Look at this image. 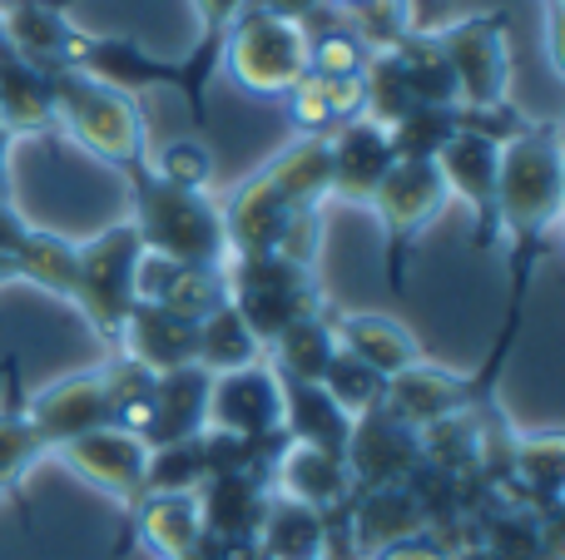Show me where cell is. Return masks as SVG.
I'll list each match as a JSON object with an SVG mask.
<instances>
[{"label":"cell","instance_id":"obj_1","mask_svg":"<svg viewBox=\"0 0 565 560\" xmlns=\"http://www.w3.org/2000/svg\"><path fill=\"white\" fill-rule=\"evenodd\" d=\"M328 198V139L308 134L282 149L264 174H254L224 208L228 258L234 254H288L292 234L312 224V208Z\"/></svg>","mask_w":565,"mask_h":560},{"label":"cell","instance_id":"obj_2","mask_svg":"<svg viewBox=\"0 0 565 560\" xmlns=\"http://www.w3.org/2000/svg\"><path fill=\"white\" fill-rule=\"evenodd\" d=\"M497 224L501 238H511V268H516V278H526L541 244L561 224V129L551 119L501 144Z\"/></svg>","mask_w":565,"mask_h":560},{"label":"cell","instance_id":"obj_3","mask_svg":"<svg viewBox=\"0 0 565 560\" xmlns=\"http://www.w3.org/2000/svg\"><path fill=\"white\" fill-rule=\"evenodd\" d=\"M129 179H135V204H139L135 228L149 254L174 258V263H194V268L228 263L224 214L199 189H179L169 179H159L149 169V159L129 164Z\"/></svg>","mask_w":565,"mask_h":560},{"label":"cell","instance_id":"obj_4","mask_svg":"<svg viewBox=\"0 0 565 560\" xmlns=\"http://www.w3.org/2000/svg\"><path fill=\"white\" fill-rule=\"evenodd\" d=\"M45 75H50V119H60L89 154L109 159L119 169L149 159L145 119L135 109V95L95 85L79 69H45Z\"/></svg>","mask_w":565,"mask_h":560},{"label":"cell","instance_id":"obj_5","mask_svg":"<svg viewBox=\"0 0 565 560\" xmlns=\"http://www.w3.org/2000/svg\"><path fill=\"white\" fill-rule=\"evenodd\" d=\"M228 308L254 327L258 343H274L288 323L318 313V288H312L302 258L288 254H234L224 263Z\"/></svg>","mask_w":565,"mask_h":560},{"label":"cell","instance_id":"obj_6","mask_svg":"<svg viewBox=\"0 0 565 560\" xmlns=\"http://www.w3.org/2000/svg\"><path fill=\"white\" fill-rule=\"evenodd\" d=\"M224 69L254 95H288L308 75V25L268 10H238L224 30Z\"/></svg>","mask_w":565,"mask_h":560},{"label":"cell","instance_id":"obj_7","mask_svg":"<svg viewBox=\"0 0 565 560\" xmlns=\"http://www.w3.org/2000/svg\"><path fill=\"white\" fill-rule=\"evenodd\" d=\"M447 179H441L437 159H397V164L382 174V184L372 189L367 204L377 208L382 234H387V283L392 293H407L402 283V263H407V248L431 218L447 208Z\"/></svg>","mask_w":565,"mask_h":560},{"label":"cell","instance_id":"obj_8","mask_svg":"<svg viewBox=\"0 0 565 560\" xmlns=\"http://www.w3.org/2000/svg\"><path fill=\"white\" fill-rule=\"evenodd\" d=\"M145 258V238L135 224L115 228V234L95 238L89 248H79V273H75V303L95 317V327L105 337H119L129 308H135V268Z\"/></svg>","mask_w":565,"mask_h":560},{"label":"cell","instance_id":"obj_9","mask_svg":"<svg viewBox=\"0 0 565 560\" xmlns=\"http://www.w3.org/2000/svg\"><path fill=\"white\" fill-rule=\"evenodd\" d=\"M204 432L244 437V442H274L282 437V383L274 367L254 363L238 373H218L209 383Z\"/></svg>","mask_w":565,"mask_h":560},{"label":"cell","instance_id":"obj_10","mask_svg":"<svg viewBox=\"0 0 565 560\" xmlns=\"http://www.w3.org/2000/svg\"><path fill=\"white\" fill-rule=\"evenodd\" d=\"M501 30H507V15H477L431 35L457 79V109L507 99V35Z\"/></svg>","mask_w":565,"mask_h":560},{"label":"cell","instance_id":"obj_11","mask_svg":"<svg viewBox=\"0 0 565 560\" xmlns=\"http://www.w3.org/2000/svg\"><path fill=\"white\" fill-rule=\"evenodd\" d=\"M348 476L352 486H402L422 462V437L412 427H402L392 412L372 407V412L352 417V432H348Z\"/></svg>","mask_w":565,"mask_h":560},{"label":"cell","instance_id":"obj_12","mask_svg":"<svg viewBox=\"0 0 565 560\" xmlns=\"http://www.w3.org/2000/svg\"><path fill=\"white\" fill-rule=\"evenodd\" d=\"M497 164H501V149L487 144V139L457 134L437 149V169L447 179V194L467 198L471 214H477V244L481 248H497L501 244V224H497Z\"/></svg>","mask_w":565,"mask_h":560},{"label":"cell","instance_id":"obj_13","mask_svg":"<svg viewBox=\"0 0 565 560\" xmlns=\"http://www.w3.org/2000/svg\"><path fill=\"white\" fill-rule=\"evenodd\" d=\"M60 456H65L85 482L105 486L109 496H125V502H139V496H145L149 446H145V437L125 432V427H95V432H85V437L60 446Z\"/></svg>","mask_w":565,"mask_h":560},{"label":"cell","instance_id":"obj_14","mask_svg":"<svg viewBox=\"0 0 565 560\" xmlns=\"http://www.w3.org/2000/svg\"><path fill=\"white\" fill-rule=\"evenodd\" d=\"M392 164H397V149H392L387 125H377V119L358 115L338 134H328V194L367 204Z\"/></svg>","mask_w":565,"mask_h":560},{"label":"cell","instance_id":"obj_15","mask_svg":"<svg viewBox=\"0 0 565 560\" xmlns=\"http://www.w3.org/2000/svg\"><path fill=\"white\" fill-rule=\"evenodd\" d=\"M471 402H477V387L467 377H451L427 363L402 367L397 377H387V392H382V412H392L412 432H427V427L467 412Z\"/></svg>","mask_w":565,"mask_h":560},{"label":"cell","instance_id":"obj_16","mask_svg":"<svg viewBox=\"0 0 565 560\" xmlns=\"http://www.w3.org/2000/svg\"><path fill=\"white\" fill-rule=\"evenodd\" d=\"M30 432L40 437V446H65L75 437L95 432V427H115L109 422V392L105 377H70V383L40 392L35 402L25 407Z\"/></svg>","mask_w":565,"mask_h":560},{"label":"cell","instance_id":"obj_17","mask_svg":"<svg viewBox=\"0 0 565 560\" xmlns=\"http://www.w3.org/2000/svg\"><path fill=\"white\" fill-rule=\"evenodd\" d=\"M209 383L214 377L199 363L169 367L154 377V397H149V422H145V446H169V442H194L204 432V407H209Z\"/></svg>","mask_w":565,"mask_h":560},{"label":"cell","instance_id":"obj_18","mask_svg":"<svg viewBox=\"0 0 565 560\" xmlns=\"http://www.w3.org/2000/svg\"><path fill=\"white\" fill-rule=\"evenodd\" d=\"M268 472H274L278 496L312 506V511L342 506L348 502V492H352L348 462H342L338 452H322V446H308V442H282Z\"/></svg>","mask_w":565,"mask_h":560},{"label":"cell","instance_id":"obj_19","mask_svg":"<svg viewBox=\"0 0 565 560\" xmlns=\"http://www.w3.org/2000/svg\"><path fill=\"white\" fill-rule=\"evenodd\" d=\"M194 333L199 323H184V317L164 313L154 303H135L119 327V343H125V357H135L149 373H169V367L194 363Z\"/></svg>","mask_w":565,"mask_h":560},{"label":"cell","instance_id":"obj_20","mask_svg":"<svg viewBox=\"0 0 565 560\" xmlns=\"http://www.w3.org/2000/svg\"><path fill=\"white\" fill-rule=\"evenodd\" d=\"M328 323H332V337H338L342 353H352L358 363H367L372 373H382V377H397L402 367L422 363L417 337L382 313H342V317H328Z\"/></svg>","mask_w":565,"mask_h":560},{"label":"cell","instance_id":"obj_21","mask_svg":"<svg viewBox=\"0 0 565 560\" xmlns=\"http://www.w3.org/2000/svg\"><path fill=\"white\" fill-rule=\"evenodd\" d=\"M254 541L258 560H328V511H312L288 496H268Z\"/></svg>","mask_w":565,"mask_h":560},{"label":"cell","instance_id":"obj_22","mask_svg":"<svg viewBox=\"0 0 565 560\" xmlns=\"http://www.w3.org/2000/svg\"><path fill=\"white\" fill-rule=\"evenodd\" d=\"M352 417L322 392L318 383H282V437L288 442H308L322 452H348Z\"/></svg>","mask_w":565,"mask_h":560},{"label":"cell","instance_id":"obj_23","mask_svg":"<svg viewBox=\"0 0 565 560\" xmlns=\"http://www.w3.org/2000/svg\"><path fill=\"white\" fill-rule=\"evenodd\" d=\"M139 536L164 560H189L204 541V516L194 492H149L139 496Z\"/></svg>","mask_w":565,"mask_h":560},{"label":"cell","instance_id":"obj_24","mask_svg":"<svg viewBox=\"0 0 565 560\" xmlns=\"http://www.w3.org/2000/svg\"><path fill=\"white\" fill-rule=\"evenodd\" d=\"M422 526H427V511L417 506V496L407 486H372V492H362L358 511H352V541L377 556L382 546L422 536Z\"/></svg>","mask_w":565,"mask_h":560},{"label":"cell","instance_id":"obj_25","mask_svg":"<svg viewBox=\"0 0 565 560\" xmlns=\"http://www.w3.org/2000/svg\"><path fill=\"white\" fill-rule=\"evenodd\" d=\"M264 353L278 363V383H322L332 353H338V337H332V323L318 308V313H308V317L282 327Z\"/></svg>","mask_w":565,"mask_h":560},{"label":"cell","instance_id":"obj_26","mask_svg":"<svg viewBox=\"0 0 565 560\" xmlns=\"http://www.w3.org/2000/svg\"><path fill=\"white\" fill-rule=\"evenodd\" d=\"M292 105H298V125L308 134H338L342 125L362 115V79H328V75H302L298 85L288 89Z\"/></svg>","mask_w":565,"mask_h":560},{"label":"cell","instance_id":"obj_27","mask_svg":"<svg viewBox=\"0 0 565 560\" xmlns=\"http://www.w3.org/2000/svg\"><path fill=\"white\" fill-rule=\"evenodd\" d=\"M194 363L204 367L209 377L238 373V367L264 363V343H258L254 327H248L244 317H238L234 308L224 303L218 313H209L204 323H199V333H194Z\"/></svg>","mask_w":565,"mask_h":560},{"label":"cell","instance_id":"obj_28","mask_svg":"<svg viewBox=\"0 0 565 560\" xmlns=\"http://www.w3.org/2000/svg\"><path fill=\"white\" fill-rule=\"evenodd\" d=\"M10 263H15V273H20V278H30V283L50 288V293H60V298L75 293L79 248H75V244H65V238H55V234H35V228H30L25 244L15 248V258H10Z\"/></svg>","mask_w":565,"mask_h":560},{"label":"cell","instance_id":"obj_29","mask_svg":"<svg viewBox=\"0 0 565 560\" xmlns=\"http://www.w3.org/2000/svg\"><path fill=\"white\" fill-rule=\"evenodd\" d=\"M318 387H322V392H328L332 402H338L348 417H362V412H372V407H382V392H387V377L372 373L367 363H358L352 353H342V347H338Z\"/></svg>","mask_w":565,"mask_h":560},{"label":"cell","instance_id":"obj_30","mask_svg":"<svg viewBox=\"0 0 565 560\" xmlns=\"http://www.w3.org/2000/svg\"><path fill=\"white\" fill-rule=\"evenodd\" d=\"M209 476L204 466V446L194 442H169V446H149V466H145V496L149 492H199Z\"/></svg>","mask_w":565,"mask_h":560},{"label":"cell","instance_id":"obj_31","mask_svg":"<svg viewBox=\"0 0 565 560\" xmlns=\"http://www.w3.org/2000/svg\"><path fill=\"white\" fill-rule=\"evenodd\" d=\"M481 551H487V560H541V536H536V521H531V511L497 516Z\"/></svg>","mask_w":565,"mask_h":560},{"label":"cell","instance_id":"obj_32","mask_svg":"<svg viewBox=\"0 0 565 560\" xmlns=\"http://www.w3.org/2000/svg\"><path fill=\"white\" fill-rule=\"evenodd\" d=\"M516 476L521 486H526L531 496H541V502H556V486H561V442L556 437H546V442H526L516 452Z\"/></svg>","mask_w":565,"mask_h":560},{"label":"cell","instance_id":"obj_33","mask_svg":"<svg viewBox=\"0 0 565 560\" xmlns=\"http://www.w3.org/2000/svg\"><path fill=\"white\" fill-rule=\"evenodd\" d=\"M149 169H154L159 179H169V184H179V189H199V194H204L209 179H214V159H209L204 144H174L159 159H149Z\"/></svg>","mask_w":565,"mask_h":560},{"label":"cell","instance_id":"obj_34","mask_svg":"<svg viewBox=\"0 0 565 560\" xmlns=\"http://www.w3.org/2000/svg\"><path fill=\"white\" fill-rule=\"evenodd\" d=\"M35 452H40V437L30 432L25 412H0V486L15 482Z\"/></svg>","mask_w":565,"mask_h":560},{"label":"cell","instance_id":"obj_35","mask_svg":"<svg viewBox=\"0 0 565 560\" xmlns=\"http://www.w3.org/2000/svg\"><path fill=\"white\" fill-rule=\"evenodd\" d=\"M244 10H268V15L298 20V25H312V20L328 10V0H244Z\"/></svg>","mask_w":565,"mask_h":560},{"label":"cell","instance_id":"obj_36","mask_svg":"<svg viewBox=\"0 0 565 560\" xmlns=\"http://www.w3.org/2000/svg\"><path fill=\"white\" fill-rule=\"evenodd\" d=\"M372 560H451L441 546H431L427 536H407V541H392V546H382Z\"/></svg>","mask_w":565,"mask_h":560},{"label":"cell","instance_id":"obj_37","mask_svg":"<svg viewBox=\"0 0 565 560\" xmlns=\"http://www.w3.org/2000/svg\"><path fill=\"white\" fill-rule=\"evenodd\" d=\"M199 20H204V30H228L238 20V10H244V0H194Z\"/></svg>","mask_w":565,"mask_h":560},{"label":"cell","instance_id":"obj_38","mask_svg":"<svg viewBox=\"0 0 565 560\" xmlns=\"http://www.w3.org/2000/svg\"><path fill=\"white\" fill-rule=\"evenodd\" d=\"M328 6H342V15H352V10H367V6H377V0H328Z\"/></svg>","mask_w":565,"mask_h":560},{"label":"cell","instance_id":"obj_39","mask_svg":"<svg viewBox=\"0 0 565 560\" xmlns=\"http://www.w3.org/2000/svg\"><path fill=\"white\" fill-rule=\"evenodd\" d=\"M6 278H15V263H10V258L0 254V283H6Z\"/></svg>","mask_w":565,"mask_h":560},{"label":"cell","instance_id":"obj_40","mask_svg":"<svg viewBox=\"0 0 565 560\" xmlns=\"http://www.w3.org/2000/svg\"><path fill=\"white\" fill-rule=\"evenodd\" d=\"M45 6H55V10H65V6H70V0H45Z\"/></svg>","mask_w":565,"mask_h":560}]
</instances>
